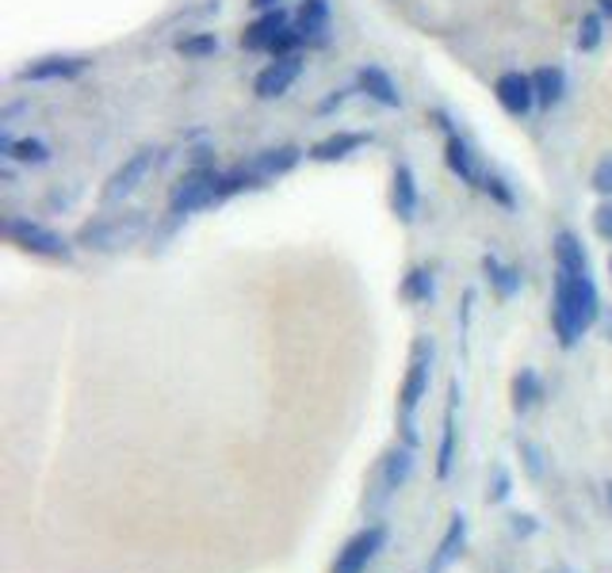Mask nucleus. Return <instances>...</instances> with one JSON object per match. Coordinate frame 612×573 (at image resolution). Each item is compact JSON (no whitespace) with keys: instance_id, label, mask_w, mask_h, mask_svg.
Here are the masks:
<instances>
[{"instance_id":"17","label":"nucleus","mask_w":612,"mask_h":573,"mask_svg":"<svg viewBox=\"0 0 612 573\" xmlns=\"http://www.w3.org/2000/svg\"><path fill=\"white\" fill-rule=\"evenodd\" d=\"M455 401H460V383H452V390H448L444 432H440V452H437V478L452 475V463H455Z\"/></svg>"},{"instance_id":"38","label":"nucleus","mask_w":612,"mask_h":573,"mask_svg":"<svg viewBox=\"0 0 612 573\" xmlns=\"http://www.w3.org/2000/svg\"><path fill=\"white\" fill-rule=\"evenodd\" d=\"M605 337H609V340H612V314H609V317H605Z\"/></svg>"},{"instance_id":"10","label":"nucleus","mask_w":612,"mask_h":573,"mask_svg":"<svg viewBox=\"0 0 612 573\" xmlns=\"http://www.w3.org/2000/svg\"><path fill=\"white\" fill-rule=\"evenodd\" d=\"M494 96H498V104L506 107L509 115H529L532 104H536V84H532L529 73L509 69V73H501L498 81H494Z\"/></svg>"},{"instance_id":"28","label":"nucleus","mask_w":612,"mask_h":573,"mask_svg":"<svg viewBox=\"0 0 612 573\" xmlns=\"http://www.w3.org/2000/svg\"><path fill=\"white\" fill-rule=\"evenodd\" d=\"M590 184H593V191H598V196L612 199V153H605V157H601L598 165H593Z\"/></svg>"},{"instance_id":"13","label":"nucleus","mask_w":612,"mask_h":573,"mask_svg":"<svg viewBox=\"0 0 612 573\" xmlns=\"http://www.w3.org/2000/svg\"><path fill=\"white\" fill-rule=\"evenodd\" d=\"M368 142L371 138L360 135V130H337V135H330V138H322V142L310 145V157L314 161H345L348 153H356Z\"/></svg>"},{"instance_id":"9","label":"nucleus","mask_w":612,"mask_h":573,"mask_svg":"<svg viewBox=\"0 0 612 573\" xmlns=\"http://www.w3.org/2000/svg\"><path fill=\"white\" fill-rule=\"evenodd\" d=\"M288 27H291V20H288V12H284V8H273V12H261L257 20H253L250 27L242 31V46H245V50H265V54H273L276 43H280V38L288 35Z\"/></svg>"},{"instance_id":"24","label":"nucleus","mask_w":612,"mask_h":573,"mask_svg":"<svg viewBox=\"0 0 612 573\" xmlns=\"http://www.w3.org/2000/svg\"><path fill=\"white\" fill-rule=\"evenodd\" d=\"M483 268H486V276H490V283L498 286L501 299H513L517 286H521V276H517V268L498 265V257H483Z\"/></svg>"},{"instance_id":"5","label":"nucleus","mask_w":612,"mask_h":573,"mask_svg":"<svg viewBox=\"0 0 612 573\" xmlns=\"http://www.w3.org/2000/svg\"><path fill=\"white\" fill-rule=\"evenodd\" d=\"M4 237L20 249L35 253V257H50V260H69L73 257V245L61 234H54L50 226L31 219H4Z\"/></svg>"},{"instance_id":"25","label":"nucleus","mask_w":612,"mask_h":573,"mask_svg":"<svg viewBox=\"0 0 612 573\" xmlns=\"http://www.w3.org/2000/svg\"><path fill=\"white\" fill-rule=\"evenodd\" d=\"M605 15L601 12H590V15H582V23H578V50H598L601 46V38H605Z\"/></svg>"},{"instance_id":"27","label":"nucleus","mask_w":612,"mask_h":573,"mask_svg":"<svg viewBox=\"0 0 612 573\" xmlns=\"http://www.w3.org/2000/svg\"><path fill=\"white\" fill-rule=\"evenodd\" d=\"M176 50H181L184 58H207V54L219 50V38L215 35H192V38H181Z\"/></svg>"},{"instance_id":"14","label":"nucleus","mask_w":612,"mask_h":573,"mask_svg":"<svg viewBox=\"0 0 612 573\" xmlns=\"http://www.w3.org/2000/svg\"><path fill=\"white\" fill-rule=\"evenodd\" d=\"M409 475H414V447H391V452L383 455V467H379V486H383V493H394L399 486H406Z\"/></svg>"},{"instance_id":"21","label":"nucleus","mask_w":612,"mask_h":573,"mask_svg":"<svg viewBox=\"0 0 612 573\" xmlns=\"http://www.w3.org/2000/svg\"><path fill=\"white\" fill-rule=\"evenodd\" d=\"M532 84H536V104L555 107L563 100V92H567V73L559 66H544L532 73Z\"/></svg>"},{"instance_id":"22","label":"nucleus","mask_w":612,"mask_h":573,"mask_svg":"<svg viewBox=\"0 0 612 573\" xmlns=\"http://www.w3.org/2000/svg\"><path fill=\"white\" fill-rule=\"evenodd\" d=\"M4 157L20 161V165H43L50 161V145L38 138H4Z\"/></svg>"},{"instance_id":"7","label":"nucleus","mask_w":612,"mask_h":573,"mask_svg":"<svg viewBox=\"0 0 612 573\" xmlns=\"http://www.w3.org/2000/svg\"><path fill=\"white\" fill-rule=\"evenodd\" d=\"M383 547H386V528L383 524H371V528L356 531V536L348 539L345 551H337V562H333L330 573H363L368 562L376 559Z\"/></svg>"},{"instance_id":"8","label":"nucleus","mask_w":612,"mask_h":573,"mask_svg":"<svg viewBox=\"0 0 612 573\" xmlns=\"http://www.w3.org/2000/svg\"><path fill=\"white\" fill-rule=\"evenodd\" d=\"M299 73H303V58H299V54H284V58H273L261 69L253 89H257L261 100H280L284 92L299 81Z\"/></svg>"},{"instance_id":"37","label":"nucleus","mask_w":612,"mask_h":573,"mask_svg":"<svg viewBox=\"0 0 612 573\" xmlns=\"http://www.w3.org/2000/svg\"><path fill=\"white\" fill-rule=\"evenodd\" d=\"M605 501H609V513H612V482L605 486Z\"/></svg>"},{"instance_id":"2","label":"nucleus","mask_w":612,"mask_h":573,"mask_svg":"<svg viewBox=\"0 0 612 573\" xmlns=\"http://www.w3.org/2000/svg\"><path fill=\"white\" fill-rule=\"evenodd\" d=\"M429 371H432V344L425 337H417L414 348H409V371H406V378H402V390H399V429H402L406 447H417L414 413H417V406H422L425 394H429Z\"/></svg>"},{"instance_id":"35","label":"nucleus","mask_w":612,"mask_h":573,"mask_svg":"<svg viewBox=\"0 0 612 573\" xmlns=\"http://www.w3.org/2000/svg\"><path fill=\"white\" fill-rule=\"evenodd\" d=\"M257 12H273V8H280V0H250Z\"/></svg>"},{"instance_id":"15","label":"nucleus","mask_w":612,"mask_h":573,"mask_svg":"<svg viewBox=\"0 0 612 573\" xmlns=\"http://www.w3.org/2000/svg\"><path fill=\"white\" fill-rule=\"evenodd\" d=\"M296 27L303 35V43H325L330 31V0H303L296 15Z\"/></svg>"},{"instance_id":"26","label":"nucleus","mask_w":612,"mask_h":573,"mask_svg":"<svg viewBox=\"0 0 612 573\" xmlns=\"http://www.w3.org/2000/svg\"><path fill=\"white\" fill-rule=\"evenodd\" d=\"M402 294L409 302H429L432 299V272L429 268H414V272L402 280Z\"/></svg>"},{"instance_id":"18","label":"nucleus","mask_w":612,"mask_h":573,"mask_svg":"<svg viewBox=\"0 0 612 573\" xmlns=\"http://www.w3.org/2000/svg\"><path fill=\"white\" fill-rule=\"evenodd\" d=\"M463 539H467V521L455 513L452 524H448V531H444V539H440L437 554H432L429 573H444L448 566H452V562L460 559V551H463Z\"/></svg>"},{"instance_id":"34","label":"nucleus","mask_w":612,"mask_h":573,"mask_svg":"<svg viewBox=\"0 0 612 573\" xmlns=\"http://www.w3.org/2000/svg\"><path fill=\"white\" fill-rule=\"evenodd\" d=\"M345 96H348V92H337V96H330V100H325V104L317 107V112H333V107H340V104H345Z\"/></svg>"},{"instance_id":"12","label":"nucleus","mask_w":612,"mask_h":573,"mask_svg":"<svg viewBox=\"0 0 612 573\" xmlns=\"http://www.w3.org/2000/svg\"><path fill=\"white\" fill-rule=\"evenodd\" d=\"M448 168H452V173L460 176L463 184H471V188H483L486 168L478 165L475 150H471V145L463 142L460 135H448Z\"/></svg>"},{"instance_id":"1","label":"nucleus","mask_w":612,"mask_h":573,"mask_svg":"<svg viewBox=\"0 0 612 573\" xmlns=\"http://www.w3.org/2000/svg\"><path fill=\"white\" fill-rule=\"evenodd\" d=\"M601 317V294L590 276V265H555L552 325L563 348H575L582 332Z\"/></svg>"},{"instance_id":"29","label":"nucleus","mask_w":612,"mask_h":573,"mask_svg":"<svg viewBox=\"0 0 612 573\" xmlns=\"http://www.w3.org/2000/svg\"><path fill=\"white\" fill-rule=\"evenodd\" d=\"M509 493H513V478H509L506 467H498L494 470V486L486 490V501H490V505H501V501H509Z\"/></svg>"},{"instance_id":"32","label":"nucleus","mask_w":612,"mask_h":573,"mask_svg":"<svg viewBox=\"0 0 612 573\" xmlns=\"http://www.w3.org/2000/svg\"><path fill=\"white\" fill-rule=\"evenodd\" d=\"M521 452H524V467H529V475L532 478L544 475V452H540L536 444H521Z\"/></svg>"},{"instance_id":"39","label":"nucleus","mask_w":612,"mask_h":573,"mask_svg":"<svg viewBox=\"0 0 612 573\" xmlns=\"http://www.w3.org/2000/svg\"><path fill=\"white\" fill-rule=\"evenodd\" d=\"M609 276H612V257H609Z\"/></svg>"},{"instance_id":"23","label":"nucleus","mask_w":612,"mask_h":573,"mask_svg":"<svg viewBox=\"0 0 612 573\" xmlns=\"http://www.w3.org/2000/svg\"><path fill=\"white\" fill-rule=\"evenodd\" d=\"M544 398V383L532 367H521V375L513 378V409L517 413H529L536 401Z\"/></svg>"},{"instance_id":"3","label":"nucleus","mask_w":612,"mask_h":573,"mask_svg":"<svg viewBox=\"0 0 612 573\" xmlns=\"http://www.w3.org/2000/svg\"><path fill=\"white\" fill-rule=\"evenodd\" d=\"M227 196H234L227 173H219V168H192V173H184L181 184L173 188L169 207H173V214L184 219V214H192V211H207V207L222 203Z\"/></svg>"},{"instance_id":"19","label":"nucleus","mask_w":612,"mask_h":573,"mask_svg":"<svg viewBox=\"0 0 612 573\" xmlns=\"http://www.w3.org/2000/svg\"><path fill=\"white\" fill-rule=\"evenodd\" d=\"M391 203H394V214H399L402 222H414L417 219V180H414V173H409V165L394 168Z\"/></svg>"},{"instance_id":"6","label":"nucleus","mask_w":612,"mask_h":573,"mask_svg":"<svg viewBox=\"0 0 612 573\" xmlns=\"http://www.w3.org/2000/svg\"><path fill=\"white\" fill-rule=\"evenodd\" d=\"M153 168H158V150H138L135 157H127L112 176H107L100 199H104V203H123L130 191H138V184H142Z\"/></svg>"},{"instance_id":"20","label":"nucleus","mask_w":612,"mask_h":573,"mask_svg":"<svg viewBox=\"0 0 612 573\" xmlns=\"http://www.w3.org/2000/svg\"><path fill=\"white\" fill-rule=\"evenodd\" d=\"M360 89L368 92V96L376 100V104H383V107H402V96H399V89H394L391 73H383L379 66L360 69Z\"/></svg>"},{"instance_id":"36","label":"nucleus","mask_w":612,"mask_h":573,"mask_svg":"<svg viewBox=\"0 0 612 573\" xmlns=\"http://www.w3.org/2000/svg\"><path fill=\"white\" fill-rule=\"evenodd\" d=\"M598 12L605 15V20H612V0H598Z\"/></svg>"},{"instance_id":"30","label":"nucleus","mask_w":612,"mask_h":573,"mask_svg":"<svg viewBox=\"0 0 612 573\" xmlns=\"http://www.w3.org/2000/svg\"><path fill=\"white\" fill-rule=\"evenodd\" d=\"M593 230H598L601 242L612 245V199H605V203L593 211Z\"/></svg>"},{"instance_id":"31","label":"nucleus","mask_w":612,"mask_h":573,"mask_svg":"<svg viewBox=\"0 0 612 573\" xmlns=\"http://www.w3.org/2000/svg\"><path fill=\"white\" fill-rule=\"evenodd\" d=\"M483 191H490V196L498 199L501 207H513V191L506 188V180H501V176L486 173V180H483Z\"/></svg>"},{"instance_id":"4","label":"nucleus","mask_w":612,"mask_h":573,"mask_svg":"<svg viewBox=\"0 0 612 573\" xmlns=\"http://www.w3.org/2000/svg\"><path fill=\"white\" fill-rule=\"evenodd\" d=\"M142 230H146L142 214H115V219H96V222H89V226H81L77 245L96 249V253H119V249H127L135 237H142Z\"/></svg>"},{"instance_id":"11","label":"nucleus","mask_w":612,"mask_h":573,"mask_svg":"<svg viewBox=\"0 0 612 573\" xmlns=\"http://www.w3.org/2000/svg\"><path fill=\"white\" fill-rule=\"evenodd\" d=\"M89 69V58H73V54H50V58H35L31 66L20 69V81H69Z\"/></svg>"},{"instance_id":"33","label":"nucleus","mask_w":612,"mask_h":573,"mask_svg":"<svg viewBox=\"0 0 612 573\" xmlns=\"http://www.w3.org/2000/svg\"><path fill=\"white\" fill-rule=\"evenodd\" d=\"M509 528H513V536H532V531H536V521H532V516H509Z\"/></svg>"},{"instance_id":"16","label":"nucleus","mask_w":612,"mask_h":573,"mask_svg":"<svg viewBox=\"0 0 612 573\" xmlns=\"http://www.w3.org/2000/svg\"><path fill=\"white\" fill-rule=\"evenodd\" d=\"M299 157H303V150L299 145H280V150H265L257 161H250V168L257 173V180H273V176H284L291 173V168L299 165Z\"/></svg>"}]
</instances>
